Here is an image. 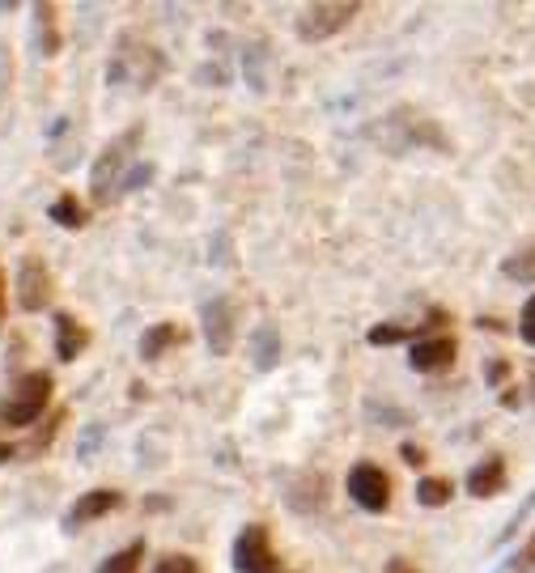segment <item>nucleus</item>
<instances>
[{"instance_id":"obj_11","label":"nucleus","mask_w":535,"mask_h":573,"mask_svg":"<svg viewBox=\"0 0 535 573\" xmlns=\"http://www.w3.org/2000/svg\"><path fill=\"white\" fill-rule=\"evenodd\" d=\"M86 344H90V332H86L73 315L60 310V315H55V357H60V361H77Z\"/></svg>"},{"instance_id":"obj_23","label":"nucleus","mask_w":535,"mask_h":573,"mask_svg":"<svg viewBox=\"0 0 535 573\" xmlns=\"http://www.w3.org/2000/svg\"><path fill=\"white\" fill-rule=\"evenodd\" d=\"M149 179H153V162H137V166H132V175H128V183H124V191L145 188Z\"/></svg>"},{"instance_id":"obj_28","label":"nucleus","mask_w":535,"mask_h":573,"mask_svg":"<svg viewBox=\"0 0 535 573\" xmlns=\"http://www.w3.org/2000/svg\"><path fill=\"white\" fill-rule=\"evenodd\" d=\"M0 323H4V272H0Z\"/></svg>"},{"instance_id":"obj_15","label":"nucleus","mask_w":535,"mask_h":573,"mask_svg":"<svg viewBox=\"0 0 535 573\" xmlns=\"http://www.w3.org/2000/svg\"><path fill=\"white\" fill-rule=\"evenodd\" d=\"M501 272H506L510 281H519V285H535V242H527V246L514 251V255H506Z\"/></svg>"},{"instance_id":"obj_20","label":"nucleus","mask_w":535,"mask_h":573,"mask_svg":"<svg viewBox=\"0 0 535 573\" xmlns=\"http://www.w3.org/2000/svg\"><path fill=\"white\" fill-rule=\"evenodd\" d=\"M153 573H200V565H195L192 557H179V552H175V557H162V561L153 565Z\"/></svg>"},{"instance_id":"obj_24","label":"nucleus","mask_w":535,"mask_h":573,"mask_svg":"<svg viewBox=\"0 0 535 573\" xmlns=\"http://www.w3.org/2000/svg\"><path fill=\"white\" fill-rule=\"evenodd\" d=\"M506 374H510V361H506V357H493V361H488V370H485V379L497 386V382L506 379Z\"/></svg>"},{"instance_id":"obj_9","label":"nucleus","mask_w":535,"mask_h":573,"mask_svg":"<svg viewBox=\"0 0 535 573\" xmlns=\"http://www.w3.org/2000/svg\"><path fill=\"white\" fill-rule=\"evenodd\" d=\"M119 506H124V493H119V488H90V493H81V497L73 501V510H68L64 526L77 531L81 523H94V519L111 514V510H119Z\"/></svg>"},{"instance_id":"obj_21","label":"nucleus","mask_w":535,"mask_h":573,"mask_svg":"<svg viewBox=\"0 0 535 573\" xmlns=\"http://www.w3.org/2000/svg\"><path fill=\"white\" fill-rule=\"evenodd\" d=\"M519 335H523V344H532L535 348V293L523 302V315H519Z\"/></svg>"},{"instance_id":"obj_13","label":"nucleus","mask_w":535,"mask_h":573,"mask_svg":"<svg viewBox=\"0 0 535 573\" xmlns=\"http://www.w3.org/2000/svg\"><path fill=\"white\" fill-rule=\"evenodd\" d=\"M48 217L55 221V226H64V230H81L86 221H90V213H86V204L73 195V191H64L55 204L48 208Z\"/></svg>"},{"instance_id":"obj_26","label":"nucleus","mask_w":535,"mask_h":573,"mask_svg":"<svg viewBox=\"0 0 535 573\" xmlns=\"http://www.w3.org/2000/svg\"><path fill=\"white\" fill-rule=\"evenodd\" d=\"M383 573H417V565H412L408 557H391L387 570H383Z\"/></svg>"},{"instance_id":"obj_2","label":"nucleus","mask_w":535,"mask_h":573,"mask_svg":"<svg viewBox=\"0 0 535 573\" xmlns=\"http://www.w3.org/2000/svg\"><path fill=\"white\" fill-rule=\"evenodd\" d=\"M48 404H51V374L48 370H30V374L17 379L13 395L0 404V421L13 425V430H26V425H35L48 412Z\"/></svg>"},{"instance_id":"obj_4","label":"nucleus","mask_w":535,"mask_h":573,"mask_svg":"<svg viewBox=\"0 0 535 573\" xmlns=\"http://www.w3.org/2000/svg\"><path fill=\"white\" fill-rule=\"evenodd\" d=\"M357 13H361L357 0H341V4H310V9L297 17V35H302L306 43H323V39H332L336 30H344Z\"/></svg>"},{"instance_id":"obj_10","label":"nucleus","mask_w":535,"mask_h":573,"mask_svg":"<svg viewBox=\"0 0 535 573\" xmlns=\"http://www.w3.org/2000/svg\"><path fill=\"white\" fill-rule=\"evenodd\" d=\"M501 488H506V459L501 455H488L468 472V493L472 497H497Z\"/></svg>"},{"instance_id":"obj_29","label":"nucleus","mask_w":535,"mask_h":573,"mask_svg":"<svg viewBox=\"0 0 535 573\" xmlns=\"http://www.w3.org/2000/svg\"><path fill=\"white\" fill-rule=\"evenodd\" d=\"M532 399H535V379H532Z\"/></svg>"},{"instance_id":"obj_18","label":"nucleus","mask_w":535,"mask_h":573,"mask_svg":"<svg viewBox=\"0 0 535 573\" xmlns=\"http://www.w3.org/2000/svg\"><path fill=\"white\" fill-rule=\"evenodd\" d=\"M35 13H39V30H43V51L55 55V48H60V35H55V4H39Z\"/></svg>"},{"instance_id":"obj_12","label":"nucleus","mask_w":535,"mask_h":573,"mask_svg":"<svg viewBox=\"0 0 535 573\" xmlns=\"http://www.w3.org/2000/svg\"><path fill=\"white\" fill-rule=\"evenodd\" d=\"M188 335H183V328L179 323H153L145 335H141V357L145 361H157L166 348H175V344H183Z\"/></svg>"},{"instance_id":"obj_17","label":"nucleus","mask_w":535,"mask_h":573,"mask_svg":"<svg viewBox=\"0 0 535 573\" xmlns=\"http://www.w3.org/2000/svg\"><path fill=\"white\" fill-rule=\"evenodd\" d=\"M281 357V340H277V328H259L255 332V366L259 370H272Z\"/></svg>"},{"instance_id":"obj_8","label":"nucleus","mask_w":535,"mask_h":573,"mask_svg":"<svg viewBox=\"0 0 535 573\" xmlns=\"http://www.w3.org/2000/svg\"><path fill=\"white\" fill-rule=\"evenodd\" d=\"M204 340L213 357H226L234 348V306L226 297L204 302Z\"/></svg>"},{"instance_id":"obj_27","label":"nucleus","mask_w":535,"mask_h":573,"mask_svg":"<svg viewBox=\"0 0 535 573\" xmlns=\"http://www.w3.org/2000/svg\"><path fill=\"white\" fill-rule=\"evenodd\" d=\"M13 455H17V450H13V446H9V442H0V463H9V459H13Z\"/></svg>"},{"instance_id":"obj_19","label":"nucleus","mask_w":535,"mask_h":573,"mask_svg":"<svg viewBox=\"0 0 535 573\" xmlns=\"http://www.w3.org/2000/svg\"><path fill=\"white\" fill-rule=\"evenodd\" d=\"M535 514V488H532V497H527V501H523V506H519V514H514V519H510V523L501 526V535H497V544H506V539H510V535H514V531H519V526L527 523V519H532Z\"/></svg>"},{"instance_id":"obj_6","label":"nucleus","mask_w":535,"mask_h":573,"mask_svg":"<svg viewBox=\"0 0 535 573\" xmlns=\"http://www.w3.org/2000/svg\"><path fill=\"white\" fill-rule=\"evenodd\" d=\"M51 302V272L43 259H35V255H26L22 259V268H17V306L22 310H43Z\"/></svg>"},{"instance_id":"obj_1","label":"nucleus","mask_w":535,"mask_h":573,"mask_svg":"<svg viewBox=\"0 0 535 573\" xmlns=\"http://www.w3.org/2000/svg\"><path fill=\"white\" fill-rule=\"evenodd\" d=\"M141 144V128H128L119 141H111L102 149V157L90 170V195H94L98 208L115 204V195H124V183L132 175V149Z\"/></svg>"},{"instance_id":"obj_3","label":"nucleus","mask_w":535,"mask_h":573,"mask_svg":"<svg viewBox=\"0 0 535 573\" xmlns=\"http://www.w3.org/2000/svg\"><path fill=\"white\" fill-rule=\"evenodd\" d=\"M234 570L239 573H293L277 561L272 552V539H268V526L264 523H251L234 539Z\"/></svg>"},{"instance_id":"obj_16","label":"nucleus","mask_w":535,"mask_h":573,"mask_svg":"<svg viewBox=\"0 0 535 573\" xmlns=\"http://www.w3.org/2000/svg\"><path fill=\"white\" fill-rule=\"evenodd\" d=\"M450 493H455V484H450L446 476H425L421 484H417V501L430 506V510H434V506H446Z\"/></svg>"},{"instance_id":"obj_5","label":"nucleus","mask_w":535,"mask_h":573,"mask_svg":"<svg viewBox=\"0 0 535 573\" xmlns=\"http://www.w3.org/2000/svg\"><path fill=\"white\" fill-rule=\"evenodd\" d=\"M348 497H353L361 510L383 514L391 506V476L379 463H353V472H348Z\"/></svg>"},{"instance_id":"obj_22","label":"nucleus","mask_w":535,"mask_h":573,"mask_svg":"<svg viewBox=\"0 0 535 573\" xmlns=\"http://www.w3.org/2000/svg\"><path fill=\"white\" fill-rule=\"evenodd\" d=\"M510 573H535V531H532V539L519 548V557H514Z\"/></svg>"},{"instance_id":"obj_14","label":"nucleus","mask_w":535,"mask_h":573,"mask_svg":"<svg viewBox=\"0 0 535 573\" xmlns=\"http://www.w3.org/2000/svg\"><path fill=\"white\" fill-rule=\"evenodd\" d=\"M141 561H145V539H132L128 548H119V552H111L98 573H141Z\"/></svg>"},{"instance_id":"obj_25","label":"nucleus","mask_w":535,"mask_h":573,"mask_svg":"<svg viewBox=\"0 0 535 573\" xmlns=\"http://www.w3.org/2000/svg\"><path fill=\"white\" fill-rule=\"evenodd\" d=\"M399 455H404V463H408V468H421V463H425V450H421V446H412V442H404V446H399Z\"/></svg>"},{"instance_id":"obj_7","label":"nucleus","mask_w":535,"mask_h":573,"mask_svg":"<svg viewBox=\"0 0 535 573\" xmlns=\"http://www.w3.org/2000/svg\"><path fill=\"white\" fill-rule=\"evenodd\" d=\"M455 353H459V344L450 335H425V340H417L408 348V366L417 374H442V370L455 366Z\"/></svg>"}]
</instances>
